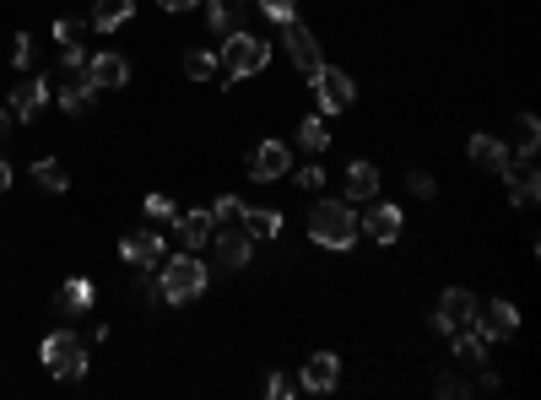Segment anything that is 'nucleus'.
<instances>
[{"mask_svg": "<svg viewBox=\"0 0 541 400\" xmlns=\"http://www.w3.org/2000/svg\"><path fill=\"white\" fill-rule=\"evenodd\" d=\"M471 330H477L482 341H509L514 330H520V309H514L509 298H498V303H487V314H477Z\"/></svg>", "mask_w": 541, "mask_h": 400, "instance_id": "obj_16", "label": "nucleus"}, {"mask_svg": "<svg viewBox=\"0 0 541 400\" xmlns=\"http://www.w3.org/2000/svg\"><path fill=\"white\" fill-rule=\"evenodd\" d=\"M130 17H136V0H92V11H87V22L98 33H120Z\"/></svg>", "mask_w": 541, "mask_h": 400, "instance_id": "obj_20", "label": "nucleus"}, {"mask_svg": "<svg viewBox=\"0 0 541 400\" xmlns=\"http://www.w3.org/2000/svg\"><path fill=\"white\" fill-rule=\"evenodd\" d=\"M217 65H222V82H244V76H260L271 65V44L266 38H255V33H228L222 38V55H217Z\"/></svg>", "mask_w": 541, "mask_h": 400, "instance_id": "obj_3", "label": "nucleus"}, {"mask_svg": "<svg viewBox=\"0 0 541 400\" xmlns=\"http://www.w3.org/2000/svg\"><path fill=\"white\" fill-rule=\"evenodd\" d=\"M33 184L44 195H65V190H71V173H65L60 157H38V163H33Z\"/></svg>", "mask_w": 541, "mask_h": 400, "instance_id": "obj_23", "label": "nucleus"}, {"mask_svg": "<svg viewBox=\"0 0 541 400\" xmlns=\"http://www.w3.org/2000/svg\"><path fill=\"white\" fill-rule=\"evenodd\" d=\"M293 184H298V190H325V168H320V163L298 168V173H293Z\"/></svg>", "mask_w": 541, "mask_h": 400, "instance_id": "obj_34", "label": "nucleus"}, {"mask_svg": "<svg viewBox=\"0 0 541 400\" xmlns=\"http://www.w3.org/2000/svg\"><path fill=\"white\" fill-rule=\"evenodd\" d=\"M87 309H92V282H82V276L55 292V314L60 319H76V314H87Z\"/></svg>", "mask_w": 541, "mask_h": 400, "instance_id": "obj_21", "label": "nucleus"}, {"mask_svg": "<svg viewBox=\"0 0 541 400\" xmlns=\"http://www.w3.org/2000/svg\"><path fill=\"white\" fill-rule=\"evenodd\" d=\"M87 82L98 92H120L130 82V60L114 55V49H103V55H87Z\"/></svg>", "mask_w": 541, "mask_h": 400, "instance_id": "obj_13", "label": "nucleus"}, {"mask_svg": "<svg viewBox=\"0 0 541 400\" xmlns=\"http://www.w3.org/2000/svg\"><path fill=\"white\" fill-rule=\"evenodd\" d=\"M44 103H49L44 76H22V82L11 87V119H22V125H33V119L44 114Z\"/></svg>", "mask_w": 541, "mask_h": 400, "instance_id": "obj_14", "label": "nucleus"}, {"mask_svg": "<svg viewBox=\"0 0 541 400\" xmlns=\"http://www.w3.org/2000/svg\"><path fill=\"white\" fill-rule=\"evenodd\" d=\"M239 211H244L239 200H233V195H222L217 206H211V222H217V228H222V222H239Z\"/></svg>", "mask_w": 541, "mask_h": 400, "instance_id": "obj_35", "label": "nucleus"}, {"mask_svg": "<svg viewBox=\"0 0 541 400\" xmlns=\"http://www.w3.org/2000/svg\"><path fill=\"white\" fill-rule=\"evenodd\" d=\"M498 179L509 184V200H514V206H536V195H541V173H536V157H520V163H514V157H509V168L498 173Z\"/></svg>", "mask_w": 541, "mask_h": 400, "instance_id": "obj_12", "label": "nucleus"}, {"mask_svg": "<svg viewBox=\"0 0 541 400\" xmlns=\"http://www.w3.org/2000/svg\"><path fill=\"white\" fill-rule=\"evenodd\" d=\"M239 222H244L249 238H276V233H282V211H276V206H244Z\"/></svg>", "mask_w": 541, "mask_h": 400, "instance_id": "obj_22", "label": "nucleus"}, {"mask_svg": "<svg viewBox=\"0 0 541 400\" xmlns=\"http://www.w3.org/2000/svg\"><path fill=\"white\" fill-rule=\"evenodd\" d=\"M33 60H38V44H33V33H17V65H22V71H33Z\"/></svg>", "mask_w": 541, "mask_h": 400, "instance_id": "obj_37", "label": "nucleus"}, {"mask_svg": "<svg viewBox=\"0 0 541 400\" xmlns=\"http://www.w3.org/2000/svg\"><path fill=\"white\" fill-rule=\"evenodd\" d=\"M406 190H412L417 200H433V195H439V184H433V173H406Z\"/></svg>", "mask_w": 541, "mask_h": 400, "instance_id": "obj_33", "label": "nucleus"}, {"mask_svg": "<svg viewBox=\"0 0 541 400\" xmlns=\"http://www.w3.org/2000/svg\"><path fill=\"white\" fill-rule=\"evenodd\" d=\"M309 238L320 249H352L358 244V211H352V200H314V211H309Z\"/></svg>", "mask_w": 541, "mask_h": 400, "instance_id": "obj_1", "label": "nucleus"}, {"mask_svg": "<svg viewBox=\"0 0 541 400\" xmlns=\"http://www.w3.org/2000/svg\"><path fill=\"white\" fill-rule=\"evenodd\" d=\"M303 390V384L293 379V373H271V379H266V395L271 400H287V395H298Z\"/></svg>", "mask_w": 541, "mask_h": 400, "instance_id": "obj_32", "label": "nucleus"}, {"mask_svg": "<svg viewBox=\"0 0 541 400\" xmlns=\"http://www.w3.org/2000/svg\"><path fill=\"white\" fill-rule=\"evenodd\" d=\"M157 6H163V11H195L201 0H157Z\"/></svg>", "mask_w": 541, "mask_h": 400, "instance_id": "obj_39", "label": "nucleus"}, {"mask_svg": "<svg viewBox=\"0 0 541 400\" xmlns=\"http://www.w3.org/2000/svg\"><path fill=\"white\" fill-rule=\"evenodd\" d=\"M433 390H439L444 400H455V395H471V384H466V379H460V373H444V379H439V384H433Z\"/></svg>", "mask_w": 541, "mask_h": 400, "instance_id": "obj_36", "label": "nucleus"}, {"mask_svg": "<svg viewBox=\"0 0 541 400\" xmlns=\"http://www.w3.org/2000/svg\"><path fill=\"white\" fill-rule=\"evenodd\" d=\"M6 125H11V114H6V109H0V136H6Z\"/></svg>", "mask_w": 541, "mask_h": 400, "instance_id": "obj_41", "label": "nucleus"}, {"mask_svg": "<svg viewBox=\"0 0 541 400\" xmlns=\"http://www.w3.org/2000/svg\"><path fill=\"white\" fill-rule=\"evenodd\" d=\"M282 49H287V60H293V71L303 76V82H309V76L325 65L320 44H314V33L303 28V22H287V28H282Z\"/></svg>", "mask_w": 541, "mask_h": 400, "instance_id": "obj_10", "label": "nucleus"}, {"mask_svg": "<svg viewBox=\"0 0 541 400\" xmlns=\"http://www.w3.org/2000/svg\"><path fill=\"white\" fill-rule=\"evenodd\" d=\"M260 17H271L276 28H287V22H298V0H255Z\"/></svg>", "mask_w": 541, "mask_h": 400, "instance_id": "obj_30", "label": "nucleus"}, {"mask_svg": "<svg viewBox=\"0 0 541 400\" xmlns=\"http://www.w3.org/2000/svg\"><path fill=\"white\" fill-rule=\"evenodd\" d=\"M298 384H303L309 395H331L336 384H341V357H336V352H314L309 363H303Z\"/></svg>", "mask_w": 541, "mask_h": 400, "instance_id": "obj_15", "label": "nucleus"}, {"mask_svg": "<svg viewBox=\"0 0 541 400\" xmlns=\"http://www.w3.org/2000/svg\"><path fill=\"white\" fill-rule=\"evenodd\" d=\"M450 336H455V363L460 368H487V341L477 330H450Z\"/></svg>", "mask_w": 541, "mask_h": 400, "instance_id": "obj_25", "label": "nucleus"}, {"mask_svg": "<svg viewBox=\"0 0 541 400\" xmlns=\"http://www.w3.org/2000/svg\"><path fill=\"white\" fill-rule=\"evenodd\" d=\"M6 190H11V163L0 157V195H6Z\"/></svg>", "mask_w": 541, "mask_h": 400, "instance_id": "obj_40", "label": "nucleus"}, {"mask_svg": "<svg viewBox=\"0 0 541 400\" xmlns=\"http://www.w3.org/2000/svg\"><path fill=\"white\" fill-rule=\"evenodd\" d=\"M141 211H147V222H157V228H168V222L179 217V211H174V200H168V195H147V200H141Z\"/></svg>", "mask_w": 541, "mask_h": 400, "instance_id": "obj_31", "label": "nucleus"}, {"mask_svg": "<svg viewBox=\"0 0 541 400\" xmlns=\"http://www.w3.org/2000/svg\"><path fill=\"white\" fill-rule=\"evenodd\" d=\"M293 173V146L287 141H260L255 152H249V179L255 184H276V179H287Z\"/></svg>", "mask_w": 541, "mask_h": 400, "instance_id": "obj_8", "label": "nucleus"}, {"mask_svg": "<svg viewBox=\"0 0 541 400\" xmlns=\"http://www.w3.org/2000/svg\"><path fill=\"white\" fill-rule=\"evenodd\" d=\"M244 17H249V0H206V28L217 33V38L239 33Z\"/></svg>", "mask_w": 541, "mask_h": 400, "instance_id": "obj_19", "label": "nucleus"}, {"mask_svg": "<svg viewBox=\"0 0 541 400\" xmlns=\"http://www.w3.org/2000/svg\"><path fill=\"white\" fill-rule=\"evenodd\" d=\"M120 260L130 265V271H157L168 255H163V233L157 228H141V233H125L120 238Z\"/></svg>", "mask_w": 541, "mask_h": 400, "instance_id": "obj_11", "label": "nucleus"}, {"mask_svg": "<svg viewBox=\"0 0 541 400\" xmlns=\"http://www.w3.org/2000/svg\"><path fill=\"white\" fill-rule=\"evenodd\" d=\"M401 228H406V217H401V206H390V200H368V211L358 217V233L363 238H374V244H395L401 238Z\"/></svg>", "mask_w": 541, "mask_h": 400, "instance_id": "obj_9", "label": "nucleus"}, {"mask_svg": "<svg viewBox=\"0 0 541 400\" xmlns=\"http://www.w3.org/2000/svg\"><path fill=\"white\" fill-rule=\"evenodd\" d=\"M184 76L190 82H211L217 76V55L211 49H184Z\"/></svg>", "mask_w": 541, "mask_h": 400, "instance_id": "obj_29", "label": "nucleus"}, {"mask_svg": "<svg viewBox=\"0 0 541 400\" xmlns=\"http://www.w3.org/2000/svg\"><path fill=\"white\" fill-rule=\"evenodd\" d=\"M174 233H179V244L190 249V255H201V249L211 244V233H217V222H211L206 206H195V211H179L174 217Z\"/></svg>", "mask_w": 541, "mask_h": 400, "instance_id": "obj_17", "label": "nucleus"}, {"mask_svg": "<svg viewBox=\"0 0 541 400\" xmlns=\"http://www.w3.org/2000/svg\"><path fill=\"white\" fill-rule=\"evenodd\" d=\"M514 152H520V157H536L541 152V119L536 114L514 119Z\"/></svg>", "mask_w": 541, "mask_h": 400, "instance_id": "obj_28", "label": "nucleus"}, {"mask_svg": "<svg viewBox=\"0 0 541 400\" xmlns=\"http://www.w3.org/2000/svg\"><path fill=\"white\" fill-rule=\"evenodd\" d=\"M466 157H471L482 173H504V168H509V146L498 141V136H487V130H477V136L466 141Z\"/></svg>", "mask_w": 541, "mask_h": 400, "instance_id": "obj_18", "label": "nucleus"}, {"mask_svg": "<svg viewBox=\"0 0 541 400\" xmlns=\"http://www.w3.org/2000/svg\"><path fill=\"white\" fill-rule=\"evenodd\" d=\"M92 92H98V87H92V82H87V71H82L76 82H65V87H60V109H65V114H87V109H92Z\"/></svg>", "mask_w": 541, "mask_h": 400, "instance_id": "obj_27", "label": "nucleus"}, {"mask_svg": "<svg viewBox=\"0 0 541 400\" xmlns=\"http://www.w3.org/2000/svg\"><path fill=\"white\" fill-rule=\"evenodd\" d=\"M206 292V260L201 255H174V260H163L157 265V298L163 303H195Z\"/></svg>", "mask_w": 541, "mask_h": 400, "instance_id": "obj_2", "label": "nucleus"}, {"mask_svg": "<svg viewBox=\"0 0 541 400\" xmlns=\"http://www.w3.org/2000/svg\"><path fill=\"white\" fill-rule=\"evenodd\" d=\"M477 314H482L477 292H466V287H450V292L439 298V309H433L428 330H433V336H450V330H471V325H477Z\"/></svg>", "mask_w": 541, "mask_h": 400, "instance_id": "obj_5", "label": "nucleus"}, {"mask_svg": "<svg viewBox=\"0 0 541 400\" xmlns=\"http://www.w3.org/2000/svg\"><path fill=\"white\" fill-rule=\"evenodd\" d=\"M38 363L55 373L60 384H82L87 379V346L76 341V330H49L38 346Z\"/></svg>", "mask_w": 541, "mask_h": 400, "instance_id": "obj_4", "label": "nucleus"}, {"mask_svg": "<svg viewBox=\"0 0 541 400\" xmlns=\"http://www.w3.org/2000/svg\"><path fill=\"white\" fill-rule=\"evenodd\" d=\"M314 87V103H320V114H347L352 103H358V87H352L347 71H336V65H320V71L309 76Z\"/></svg>", "mask_w": 541, "mask_h": 400, "instance_id": "obj_6", "label": "nucleus"}, {"mask_svg": "<svg viewBox=\"0 0 541 400\" xmlns=\"http://www.w3.org/2000/svg\"><path fill=\"white\" fill-rule=\"evenodd\" d=\"M211 249H217L222 271H244V265L255 260V238L244 233V222H222V228L211 233Z\"/></svg>", "mask_w": 541, "mask_h": 400, "instance_id": "obj_7", "label": "nucleus"}, {"mask_svg": "<svg viewBox=\"0 0 541 400\" xmlns=\"http://www.w3.org/2000/svg\"><path fill=\"white\" fill-rule=\"evenodd\" d=\"M379 195V163H352L347 168V200H374Z\"/></svg>", "mask_w": 541, "mask_h": 400, "instance_id": "obj_24", "label": "nucleus"}, {"mask_svg": "<svg viewBox=\"0 0 541 400\" xmlns=\"http://www.w3.org/2000/svg\"><path fill=\"white\" fill-rule=\"evenodd\" d=\"M55 38H60V49H65V44H82V38H76V22H71V17H60V22H55Z\"/></svg>", "mask_w": 541, "mask_h": 400, "instance_id": "obj_38", "label": "nucleus"}, {"mask_svg": "<svg viewBox=\"0 0 541 400\" xmlns=\"http://www.w3.org/2000/svg\"><path fill=\"white\" fill-rule=\"evenodd\" d=\"M298 146H303V152H314V157H320L325 146H331V125H325V114L298 119Z\"/></svg>", "mask_w": 541, "mask_h": 400, "instance_id": "obj_26", "label": "nucleus"}]
</instances>
